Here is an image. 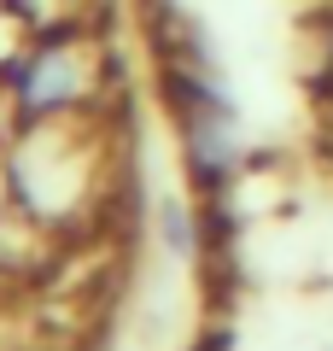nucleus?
<instances>
[{
  "mask_svg": "<svg viewBox=\"0 0 333 351\" xmlns=\"http://www.w3.org/2000/svg\"><path fill=\"white\" fill-rule=\"evenodd\" d=\"M140 6H147V12L158 18V12H175V6H182V0H140Z\"/></svg>",
  "mask_w": 333,
  "mask_h": 351,
  "instance_id": "obj_2",
  "label": "nucleus"
},
{
  "mask_svg": "<svg viewBox=\"0 0 333 351\" xmlns=\"http://www.w3.org/2000/svg\"><path fill=\"white\" fill-rule=\"evenodd\" d=\"M111 82V53L94 29H47L36 36L12 64H6V88H12L18 112L29 117H64V112H82L106 94Z\"/></svg>",
  "mask_w": 333,
  "mask_h": 351,
  "instance_id": "obj_1",
  "label": "nucleus"
}]
</instances>
